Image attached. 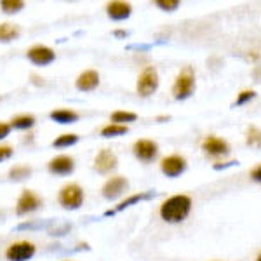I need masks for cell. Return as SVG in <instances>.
<instances>
[{"instance_id": "obj_10", "label": "cell", "mask_w": 261, "mask_h": 261, "mask_svg": "<svg viewBox=\"0 0 261 261\" xmlns=\"http://www.w3.org/2000/svg\"><path fill=\"white\" fill-rule=\"evenodd\" d=\"M133 153L141 162H151L159 153V145L151 140H138L133 145Z\"/></svg>"}, {"instance_id": "obj_9", "label": "cell", "mask_w": 261, "mask_h": 261, "mask_svg": "<svg viewBox=\"0 0 261 261\" xmlns=\"http://www.w3.org/2000/svg\"><path fill=\"white\" fill-rule=\"evenodd\" d=\"M161 169L169 178H176V176H179L181 172H185V169H187V159L181 157L178 153L167 155V157L162 159Z\"/></svg>"}, {"instance_id": "obj_19", "label": "cell", "mask_w": 261, "mask_h": 261, "mask_svg": "<svg viewBox=\"0 0 261 261\" xmlns=\"http://www.w3.org/2000/svg\"><path fill=\"white\" fill-rule=\"evenodd\" d=\"M129 130L127 125H122V124H107L103 129H101V136L105 138H117V136H122V134H125Z\"/></svg>"}, {"instance_id": "obj_13", "label": "cell", "mask_w": 261, "mask_h": 261, "mask_svg": "<svg viewBox=\"0 0 261 261\" xmlns=\"http://www.w3.org/2000/svg\"><path fill=\"white\" fill-rule=\"evenodd\" d=\"M133 14V6L127 0H110L107 4V16L113 21H124Z\"/></svg>"}, {"instance_id": "obj_8", "label": "cell", "mask_w": 261, "mask_h": 261, "mask_svg": "<svg viewBox=\"0 0 261 261\" xmlns=\"http://www.w3.org/2000/svg\"><path fill=\"white\" fill-rule=\"evenodd\" d=\"M127 187H129L127 178H124V176H113V178H110L103 185L101 193H103L105 199L113 200V199H119L122 193H125Z\"/></svg>"}, {"instance_id": "obj_3", "label": "cell", "mask_w": 261, "mask_h": 261, "mask_svg": "<svg viewBox=\"0 0 261 261\" xmlns=\"http://www.w3.org/2000/svg\"><path fill=\"white\" fill-rule=\"evenodd\" d=\"M58 200L65 209H79L84 204V190L81 185L68 183L60 190Z\"/></svg>"}, {"instance_id": "obj_21", "label": "cell", "mask_w": 261, "mask_h": 261, "mask_svg": "<svg viewBox=\"0 0 261 261\" xmlns=\"http://www.w3.org/2000/svg\"><path fill=\"white\" fill-rule=\"evenodd\" d=\"M0 9L6 14H18L24 9V0H0Z\"/></svg>"}, {"instance_id": "obj_15", "label": "cell", "mask_w": 261, "mask_h": 261, "mask_svg": "<svg viewBox=\"0 0 261 261\" xmlns=\"http://www.w3.org/2000/svg\"><path fill=\"white\" fill-rule=\"evenodd\" d=\"M98 86H99V73L96 70L82 71V73L77 77V81H75V87H77L79 91H82V92L94 91Z\"/></svg>"}, {"instance_id": "obj_28", "label": "cell", "mask_w": 261, "mask_h": 261, "mask_svg": "<svg viewBox=\"0 0 261 261\" xmlns=\"http://www.w3.org/2000/svg\"><path fill=\"white\" fill-rule=\"evenodd\" d=\"M12 155V148L9 145H0V162L7 161Z\"/></svg>"}, {"instance_id": "obj_12", "label": "cell", "mask_w": 261, "mask_h": 261, "mask_svg": "<svg viewBox=\"0 0 261 261\" xmlns=\"http://www.w3.org/2000/svg\"><path fill=\"white\" fill-rule=\"evenodd\" d=\"M202 150L209 157H221V155H226L230 151V145L218 136H205L204 141H202Z\"/></svg>"}, {"instance_id": "obj_17", "label": "cell", "mask_w": 261, "mask_h": 261, "mask_svg": "<svg viewBox=\"0 0 261 261\" xmlns=\"http://www.w3.org/2000/svg\"><path fill=\"white\" fill-rule=\"evenodd\" d=\"M21 35V28L14 23H0V42L16 40Z\"/></svg>"}, {"instance_id": "obj_24", "label": "cell", "mask_w": 261, "mask_h": 261, "mask_svg": "<svg viewBox=\"0 0 261 261\" xmlns=\"http://www.w3.org/2000/svg\"><path fill=\"white\" fill-rule=\"evenodd\" d=\"M246 143L249 146H261V129L256 127V125H251L247 127V133H246Z\"/></svg>"}, {"instance_id": "obj_31", "label": "cell", "mask_w": 261, "mask_h": 261, "mask_svg": "<svg viewBox=\"0 0 261 261\" xmlns=\"http://www.w3.org/2000/svg\"><path fill=\"white\" fill-rule=\"evenodd\" d=\"M113 33H115L117 37H125V35H127V32H124V30H115Z\"/></svg>"}, {"instance_id": "obj_30", "label": "cell", "mask_w": 261, "mask_h": 261, "mask_svg": "<svg viewBox=\"0 0 261 261\" xmlns=\"http://www.w3.org/2000/svg\"><path fill=\"white\" fill-rule=\"evenodd\" d=\"M249 176H251L252 181H256V183H261V164H259V166H256L254 169L251 171Z\"/></svg>"}, {"instance_id": "obj_14", "label": "cell", "mask_w": 261, "mask_h": 261, "mask_svg": "<svg viewBox=\"0 0 261 261\" xmlns=\"http://www.w3.org/2000/svg\"><path fill=\"white\" fill-rule=\"evenodd\" d=\"M47 169L53 174H60V176H68L75 169V161L70 155H58V157L50 159L47 164Z\"/></svg>"}, {"instance_id": "obj_25", "label": "cell", "mask_w": 261, "mask_h": 261, "mask_svg": "<svg viewBox=\"0 0 261 261\" xmlns=\"http://www.w3.org/2000/svg\"><path fill=\"white\" fill-rule=\"evenodd\" d=\"M179 4H181V0H155V6L166 12L176 11L179 7Z\"/></svg>"}, {"instance_id": "obj_32", "label": "cell", "mask_w": 261, "mask_h": 261, "mask_svg": "<svg viewBox=\"0 0 261 261\" xmlns=\"http://www.w3.org/2000/svg\"><path fill=\"white\" fill-rule=\"evenodd\" d=\"M256 261H261V252H259V254H258V258H256Z\"/></svg>"}, {"instance_id": "obj_2", "label": "cell", "mask_w": 261, "mask_h": 261, "mask_svg": "<svg viewBox=\"0 0 261 261\" xmlns=\"http://www.w3.org/2000/svg\"><path fill=\"white\" fill-rule=\"evenodd\" d=\"M193 89H195V71L192 66H185L178 73L172 84V96L176 99H187L192 96Z\"/></svg>"}, {"instance_id": "obj_7", "label": "cell", "mask_w": 261, "mask_h": 261, "mask_svg": "<svg viewBox=\"0 0 261 261\" xmlns=\"http://www.w3.org/2000/svg\"><path fill=\"white\" fill-rule=\"evenodd\" d=\"M27 58L37 66H47L56 60V53H54V49H50L49 45L35 44L27 50Z\"/></svg>"}, {"instance_id": "obj_1", "label": "cell", "mask_w": 261, "mask_h": 261, "mask_svg": "<svg viewBox=\"0 0 261 261\" xmlns=\"http://www.w3.org/2000/svg\"><path fill=\"white\" fill-rule=\"evenodd\" d=\"M192 211V199L185 193L172 195L161 205V218L167 223H181Z\"/></svg>"}, {"instance_id": "obj_20", "label": "cell", "mask_w": 261, "mask_h": 261, "mask_svg": "<svg viewBox=\"0 0 261 261\" xmlns=\"http://www.w3.org/2000/svg\"><path fill=\"white\" fill-rule=\"evenodd\" d=\"M30 174H32V167L24 166V164H18V166L11 167V171H9V178L12 181H23V179L30 178Z\"/></svg>"}, {"instance_id": "obj_6", "label": "cell", "mask_w": 261, "mask_h": 261, "mask_svg": "<svg viewBox=\"0 0 261 261\" xmlns=\"http://www.w3.org/2000/svg\"><path fill=\"white\" fill-rule=\"evenodd\" d=\"M42 204H44V200L33 190H23L18 202H16V214L18 216H24V214L35 213L37 209H40Z\"/></svg>"}, {"instance_id": "obj_5", "label": "cell", "mask_w": 261, "mask_h": 261, "mask_svg": "<svg viewBox=\"0 0 261 261\" xmlns=\"http://www.w3.org/2000/svg\"><path fill=\"white\" fill-rule=\"evenodd\" d=\"M35 251H37V247L33 242H28V241L12 242L6 249V258L9 261H28L33 258Z\"/></svg>"}, {"instance_id": "obj_23", "label": "cell", "mask_w": 261, "mask_h": 261, "mask_svg": "<svg viewBox=\"0 0 261 261\" xmlns=\"http://www.w3.org/2000/svg\"><path fill=\"white\" fill-rule=\"evenodd\" d=\"M77 141H79V136H77V134L66 133V134H61V136H58L56 140L53 141V146H54V148H66V146L75 145Z\"/></svg>"}, {"instance_id": "obj_18", "label": "cell", "mask_w": 261, "mask_h": 261, "mask_svg": "<svg viewBox=\"0 0 261 261\" xmlns=\"http://www.w3.org/2000/svg\"><path fill=\"white\" fill-rule=\"evenodd\" d=\"M35 125V117L32 113H21L11 120V127L14 129H32Z\"/></svg>"}, {"instance_id": "obj_29", "label": "cell", "mask_w": 261, "mask_h": 261, "mask_svg": "<svg viewBox=\"0 0 261 261\" xmlns=\"http://www.w3.org/2000/svg\"><path fill=\"white\" fill-rule=\"evenodd\" d=\"M11 124H7V122H0V140H4V138L9 136L11 133Z\"/></svg>"}, {"instance_id": "obj_4", "label": "cell", "mask_w": 261, "mask_h": 261, "mask_svg": "<svg viewBox=\"0 0 261 261\" xmlns=\"http://www.w3.org/2000/svg\"><path fill=\"white\" fill-rule=\"evenodd\" d=\"M157 89H159V71L155 70L153 66H146V68L141 71L140 77H138V82H136L138 94L143 96V98H148V96L153 94Z\"/></svg>"}, {"instance_id": "obj_16", "label": "cell", "mask_w": 261, "mask_h": 261, "mask_svg": "<svg viewBox=\"0 0 261 261\" xmlns=\"http://www.w3.org/2000/svg\"><path fill=\"white\" fill-rule=\"evenodd\" d=\"M50 119H53L54 122H58V124H75V122L79 120V113L75 110H70V108H58V110H53L50 112Z\"/></svg>"}, {"instance_id": "obj_26", "label": "cell", "mask_w": 261, "mask_h": 261, "mask_svg": "<svg viewBox=\"0 0 261 261\" xmlns=\"http://www.w3.org/2000/svg\"><path fill=\"white\" fill-rule=\"evenodd\" d=\"M146 197H148V193H136V195H130L129 199L122 200L120 204L117 205L115 211H122V209H125V207H129V205H133L134 202H140L141 199H146Z\"/></svg>"}, {"instance_id": "obj_11", "label": "cell", "mask_w": 261, "mask_h": 261, "mask_svg": "<svg viewBox=\"0 0 261 261\" xmlns=\"http://www.w3.org/2000/svg\"><path fill=\"white\" fill-rule=\"evenodd\" d=\"M117 164H119L117 155L113 153L112 150L103 148L94 159V169L98 171L99 174H108V172H112L113 169H115Z\"/></svg>"}, {"instance_id": "obj_27", "label": "cell", "mask_w": 261, "mask_h": 261, "mask_svg": "<svg viewBox=\"0 0 261 261\" xmlns=\"http://www.w3.org/2000/svg\"><path fill=\"white\" fill-rule=\"evenodd\" d=\"M254 94H256V92H254V91H249V89L242 91L241 94L237 96V99H235V105H237V107H241V105L247 103V101H249V99L254 98Z\"/></svg>"}, {"instance_id": "obj_22", "label": "cell", "mask_w": 261, "mask_h": 261, "mask_svg": "<svg viewBox=\"0 0 261 261\" xmlns=\"http://www.w3.org/2000/svg\"><path fill=\"white\" fill-rule=\"evenodd\" d=\"M138 119V115L134 112H125V110H117L112 113V122L113 124H122L127 125L129 122H134Z\"/></svg>"}]
</instances>
